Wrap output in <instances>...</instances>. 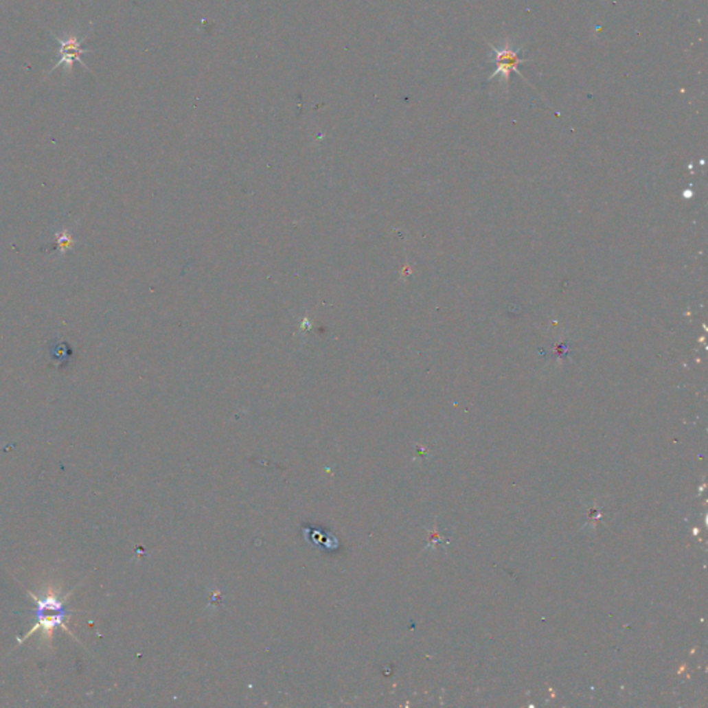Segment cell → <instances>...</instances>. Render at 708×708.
<instances>
[{"label":"cell","instance_id":"2","mask_svg":"<svg viewBox=\"0 0 708 708\" xmlns=\"http://www.w3.org/2000/svg\"><path fill=\"white\" fill-rule=\"evenodd\" d=\"M50 35L52 38L60 45L58 47V56H60V60L53 65V68L49 71L47 76H50L56 69H58L60 67H64V73L65 75H71L72 73V68H73V64L75 62H79L86 71L91 72L89 69V67L82 61V56L83 54H87V53H91L90 49H83V42L89 38V35H84L82 38H79L78 35L75 34H68L65 35V38H60L57 36L53 31H50Z\"/></svg>","mask_w":708,"mask_h":708},{"label":"cell","instance_id":"1","mask_svg":"<svg viewBox=\"0 0 708 708\" xmlns=\"http://www.w3.org/2000/svg\"><path fill=\"white\" fill-rule=\"evenodd\" d=\"M31 595H32L34 600L38 603V609H36L38 624L23 639H19L20 643H23V641H25L28 637H31L39 628L43 630V637H46L49 639L52 638L53 631L57 627H61L65 632L71 634V631L68 630V627L64 623L68 613L65 612L61 600L58 599L57 592H54L53 588H49L47 593L43 597H38L34 593H31Z\"/></svg>","mask_w":708,"mask_h":708},{"label":"cell","instance_id":"3","mask_svg":"<svg viewBox=\"0 0 708 708\" xmlns=\"http://www.w3.org/2000/svg\"><path fill=\"white\" fill-rule=\"evenodd\" d=\"M491 49L494 50L495 72L492 73V76L490 79H494L496 75H501L502 76V82L503 83H508L510 82V76H511L512 72L521 73L519 67H521L522 62L526 61V60H523L521 57V49L515 50L511 46V43H505L501 47L491 46Z\"/></svg>","mask_w":708,"mask_h":708}]
</instances>
